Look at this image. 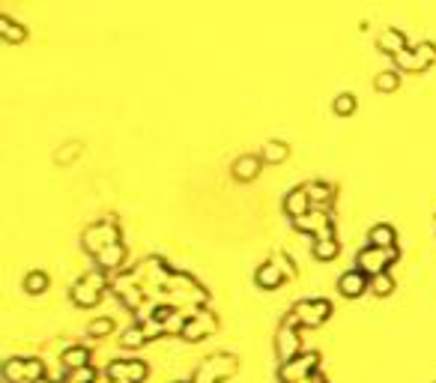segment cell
<instances>
[{
	"mask_svg": "<svg viewBox=\"0 0 436 383\" xmlns=\"http://www.w3.org/2000/svg\"><path fill=\"white\" fill-rule=\"evenodd\" d=\"M391 288H395V281H391L386 273H380V276H374V293H380V296H386V293H391Z\"/></svg>",
	"mask_w": 436,
	"mask_h": 383,
	"instance_id": "obj_20",
	"label": "cell"
},
{
	"mask_svg": "<svg viewBox=\"0 0 436 383\" xmlns=\"http://www.w3.org/2000/svg\"><path fill=\"white\" fill-rule=\"evenodd\" d=\"M99 288H102V276L90 273L87 279L78 281V288L72 291V296H75V303H81V306H93L99 300Z\"/></svg>",
	"mask_w": 436,
	"mask_h": 383,
	"instance_id": "obj_3",
	"label": "cell"
},
{
	"mask_svg": "<svg viewBox=\"0 0 436 383\" xmlns=\"http://www.w3.org/2000/svg\"><path fill=\"white\" fill-rule=\"evenodd\" d=\"M338 288H341L344 296H359V293H365L368 279H365V273H361V269H350V273H344V276H341Z\"/></svg>",
	"mask_w": 436,
	"mask_h": 383,
	"instance_id": "obj_5",
	"label": "cell"
},
{
	"mask_svg": "<svg viewBox=\"0 0 436 383\" xmlns=\"http://www.w3.org/2000/svg\"><path fill=\"white\" fill-rule=\"evenodd\" d=\"M296 347H299V342H296V333L293 330H281V335H278V353L284 360H293V353H296Z\"/></svg>",
	"mask_w": 436,
	"mask_h": 383,
	"instance_id": "obj_12",
	"label": "cell"
},
{
	"mask_svg": "<svg viewBox=\"0 0 436 383\" xmlns=\"http://www.w3.org/2000/svg\"><path fill=\"white\" fill-rule=\"evenodd\" d=\"M260 168H263V159H260V156H239V159L234 162V177L239 183H249L260 174Z\"/></svg>",
	"mask_w": 436,
	"mask_h": 383,
	"instance_id": "obj_4",
	"label": "cell"
},
{
	"mask_svg": "<svg viewBox=\"0 0 436 383\" xmlns=\"http://www.w3.org/2000/svg\"><path fill=\"white\" fill-rule=\"evenodd\" d=\"M380 48L388 51V54H400V51H406V42H403V36L398 31H386L380 36Z\"/></svg>",
	"mask_w": 436,
	"mask_h": 383,
	"instance_id": "obj_13",
	"label": "cell"
},
{
	"mask_svg": "<svg viewBox=\"0 0 436 383\" xmlns=\"http://www.w3.org/2000/svg\"><path fill=\"white\" fill-rule=\"evenodd\" d=\"M308 207H311V198H308V189H293L290 192V198L284 201V210L290 212V216L293 219H299V216H305V212H308Z\"/></svg>",
	"mask_w": 436,
	"mask_h": 383,
	"instance_id": "obj_6",
	"label": "cell"
},
{
	"mask_svg": "<svg viewBox=\"0 0 436 383\" xmlns=\"http://www.w3.org/2000/svg\"><path fill=\"white\" fill-rule=\"evenodd\" d=\"M398 84H400L398 72H380V75H376V81H374V87L380 93H391V90H398Z\"/></svg>",
	"mask_w": 436,
	"mask_h": 383,
	"instance_id": "obj_17",
	"label": "cell"
},
{
	"mask_svg": "<svg viewBox=\"0 0 436 383\" xmlns=\"http://www.w3.org/2000/svg\"><path fill=\"white\" fill-rule=\"evenodd\" d=\"M308 189V198H311V207H326L332 201V186L329 183H311V186H305Z\"/></svg>",
	"mask_w": 436,
	"mask_h": 383,
	"instance_id": "obj_8",
	"label": "cell"
},
{
	"mask_svg": "<svg viewBox=\"0 0 436 383\" xmlns=\"http://www.w3.org/2000/svg\"><path fill=\"white\" fill-rule=\"evenodd\" d=\"M0 31H4L6 42H24V27H16V21L12 18H0Z\"/></svg>",
	"mask_w": 436,
	"mask_h": 383,
	"instance_id": "obj_16",
	"label": "cell"
},
{
	"mask_svg": "<svg viewBox=\"0 0 436 383\" xmlns=\"http://www.w3.org/2000/svg\"><path fill=\"white\" fill-rule=\"evenodd\" d=\"M111 326H114L111 320H96V323L90 326V333H93V335H102V333H111Z\"/></svg>",
	"mask_w": 436,
	"mask_h": 383,
	"instance_id": "obj_23",
	"label": "cell"
},
{
	"mask_svg": "<svg viewBox=\"0 0 436 383\" xmlns=\"http://www.w3.org/2000/svg\"><path fill=\"white\" fill-rule=\"evenodd\" d=\"M24 288L31 291V293H42V291L48 288V276L45 273H31V276L24 279Z\"/></svg>",
	"mask_w": 436,
	"mask_h": 383,
	"instance_id": "obj_19",
	"label": "cell"
},
{
	"mask_svg": "<svg viewBox=\"0 0 436 383\" xmlns=\"http://www.w3.org/2000/svg\"><path fill=\"white\" fill-rule=\"evenodd\" d=\"M398 258V249H376V246H368V249H361L359 252V258H356V269H361V273H371V276H380L383 269Z\"/></svg>",
	"mask_w": 436,
	"mask_h": 383,
	"instance_id": "obj_1",
	"label": "cell"
},
{
	"mask_svg": "<svg viewBox=\"0 0 436 383\" xmlns=\"http://www.w3.org/2000/svg\"><path fill=\"white\" fill-rule=\"evenodd\" d=\"M314 254H317L320 261L335 258V254H338V243H335V237H332V234H323V237H320L317 243H314Z\"/></svg>",
	"mask_w": 436,
	"mask_h": 383,
	"instance_id": "obj_9",
	"label": "cell"
},
{
	"mask_svg": "<svg viewBox=\"0 0 436 383\" xmlns=\"http://www.w3.org/2000/svg\"><path fill=\"white\" fill-rule=\"evenodd\" d=\"M287 144H281V141H272V144H266L263 147V156H260V159H263L266 165H278V162H284L287 159Z\"/></svg>",
	"mask_w": 436,
	"mask_h": 383,
	"instance_id": "obj_11",
	"label": "cell"
},
{
	"mask_svg": "<svg viewBox=\"0 0 436 383\" xmlns=\"http://www.w3.org/2000/svg\"><path fill=\"white\" fill-rule=\"evenodd\" d=\"M314 362H317V357L311 353V357H305V362H302V368H314ZM299 374V365H290V368H284V374Z\"/></svg>",
	"mask_w": 436,
	"mask_h": 383,
	"instance_id": "obj_21",
	"label": "cell"
},
{
	"mask_svg": "<svg viewBox=\"0 0 436 383\" xmlns=\"http://www.w3.org/2000/svg\"><path fill=\"white\" fill-rule=\"evenodd\" d=\"M257 285L263 288H278L281 285V269L275 264H263V269H257Z\"/></svg>",
	"mask_w": 436,
	"mask_h": 383,
	"instance_id": "obj_10",
	"label": "cell"
},
{
	"mask_svg": "<svg viewBox=\"0 0 436 383\" xmlns=\"http://www.w3.org/2000/svg\"><path fill=\"white\" fill-rule=\"evenodd\" d=\"M84 360H87L84 350H69V353H66V362H69V365H81Z\"/></svg>",
	"mask_w": 436,
	"mask_h": 383,
	"instance_id": "obj_22",
	"label": "cell"
},
{
	"mask_svg": "<svg viewBox=\"0 0 436 383\" xmlns=\"http://www.w3.org/2000/svg\"><path fill=\"white\" fill-rule=\"evenodd\" d=\"M415 60H418V72L425 69L427 63L436 60V45H430V42H425V45H418L415 48Z\"/></svg>",
	"mask_w": 436,
	"mask_h": 383,
	"instance_id": "obj_18",
	"label": "cell"
},
{
	"mask_svg": "<svg viewBox=\"0 0 436 383\" xmlns=\"http://www.w3.org/2000/svg\"><path fill=\"white\" fill-rule=\"evenodd\" d=\"M368 239L376 249H395V231H391L388 225H376V228L368 234Z\"/></svg>",
	"mask_w": 436,
	"mask_h": 383,
	"instance_id": "obj_7",
	"label": "cell"
},
{
	"mask_svg": "<svg viewBox=\"0 0 436 383\" xmlns=\"http://www.w3.org/2000/svg\"><path fill=\"white\" fill-rule=\"evenodd\" d=\"M96 258L105 264V266H117V264H123V258H126V252H123V246L120 243H111L108 249H102Z\"/></svg>",
	"mask_w": 436,
	"mask_h": 383,
	"instance_id": "obj_14",
	"label": "cell"
},
{
	"mask_svg": "<svg viewBox=\"0 0 436 383\" xmlns=\"http://www.w3.org/2000/svg\"><path fill=\"white\" fill-rule=\"evenodd\" d=\"M329 308H332V306H329L326 300L299 303L293 318H296V320H302V323H311V326H314V323H320V320H326V318H329Z\"/></svg>",
	"mask_w": 436,
	"mask_h": 383,
	"instance_id": "obj_2",
	"label": "cell"
},
{
	"mask_svg": "<svg viewBox=\"0 0 436 383\" xmlns=\"http://www.w3.org/2000/svg\"><path fill=\"white\" fill-rule=\"evenodd\" d=\"M335 114H341V117H350L353 111H356V96L353 93H341V96H335Z\"/></svg>",
	"mask_w": 436,
	"mask_h": 383,
	"instance_id": "obj_15",
	"label": "cell"
}]
</instances>
